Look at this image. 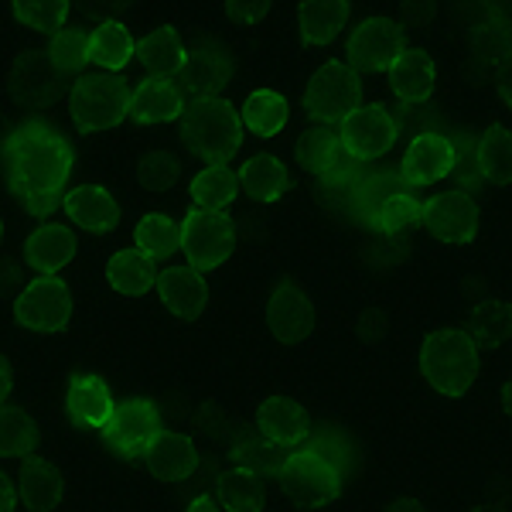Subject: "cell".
Wrapping results in <instances>:
<instances>
[{
	"mask_svg": "<svg viewBox=\"0 0 512 512\" xmlns=\"http://www.w3.org/2000/svg\"><path fill=\"white\" fill-rule=\"evenodd\" d=\"M4 171L7 188L18 198L38 192L65 195V181L76 171V154L52 123L24 120L4 140Z\"/></svg>",
	"mask_w": 512,
	"mask_h": 512,
	"instance_id": "obj_1",
	"label": "cell"
},
{
	"mask_svg": "<svg viewBox=\"0 0 512 512\" xmlns=\"http://www.w3.org/2000/svg\"><path fill=\"white\" fill-rule=\"evenodd\" d=\"M297 161H301V168L325 188L328 202H335L338 212L355 219V192H359V185L369 178L366 161H362L359 154H352L349 147L342 144V137L328 134V130H311V134H304L301 147H297Z\"/></svg>",
	"mask_w": 512,
	"mask_h": 512,
	"instance_id": "obj_2",
	"label": "cell"
},
{
	"mask_svg": "<svg viewBox=\"0 0 512 512\" xmlns=\"http://www.w3.org/2000/svg\"><path fill=\"white\" fill-rule=\"evenodd\" d=\"M427 198L403 171H373L355 192V219L369 233H407V226L424 222Z\"/></svg>",
	"mask_w": 512,
	"mask_h": 512,
	"instance_id": "obj_3",
	"label": "cell"
},
{
	"mask_svg": "<svg viewBox=\"0 0 512 512\" xmlns=\"http://www.w3.org/2000/svg\"><path fill=\"white\" fill-rule=\"evenodd\" d=\"M417 369L441 396H461L478 379V342L461 328H434L420 342Z\"/></svg>",
	"mask_w": 512,
	"mask_h": 512,
	"instance_id": "obj_4",
	"label": "cell"
},
{
	"mask_svg": "<svg viewBox=\"0 0 512 512\" xmlns=\"http://www.w3.org/2000/svg\"><path fill=\"white\" fill-rule=\"evenodd\" d=\"M181 137L195 154L222 161L243 144V113L226 96H192L181 113Z\"/></svg>",
	"mask_w": 512,
	"mask_h": 512,
	"instance_id": "obj_5",
	"label": "cell"
},
{
	"mask_svg": "<svg viewBox=\"0 0 512 512\" xmlns=\"http://www.w3.org/2000/svg\"><path fill=\"white\" fill-rule=\"evenodd\" d=\"M345 478L349 475L311 441L294 451H284V461H280V472H277V482L284 485V492L304 509L332 506L338 495H342Z\"/></svg>",
	"mask_w": 512,
	"mask_h": 512,
	"instance_id": "obj_6",
	"label": "cell"
},
{
	"mask_svg": "<svg viewBox=\"0 0 512 512\" xmlns=\"http://www.w3.org/2000/svg\"><path fill=\"white\" fill-rule=\"evenodd\" d=\"M72 123L82 134H103L120 127L123 117H130V89L120 76H82L69 93Z\"/></svg>",
	"mask_w": 512,
	"mask_h": 512,
	"instance_id": "obj_7",
	"label": "cell"
},
{
	"mask_svg": "<svg viewBox=\"0 0 512 512\" xmlns=\"http://www.w3.org/2000/svg\"><path fill=\"white\" fill-rule=\"evenodd\" d=\"M355 106H362V76L352 62L328 59L318 65L315 76L304 86V110H308L311 123H342Z\"/></svg>",
	"mask_w": 512,
	"mask_h": 512,
	"instance_id": "obj_8",
	"label": "cell"
},
{
	"mask_svg": "<svg viewBox=\"0 0 512 512\" xmlns=\"http://www.w3.org/2000/svg\"><path fill=\"white\" fill-rule=\"evenodd\" d=\"M14 321L35 335H62L72 321V291L59 274H38L14 297Z\"/></svg>",
	"mask_w": 512,
	"mask_h": 512,
	"instance_id": "obj_9",
	"label": "cell"
},
{
	"mask_svg": "<svg viewBox=\"0 0 512 512\" xmlns=\"http://www.w3.org/2000/svg\"><path fill=\"white\" fill-rule=\"evenodd\" d=\"M161 410L147 396H127L117 407V417L103 431L106 448L127 461H147L161 441Z\"/></svg>",
	"mask_w": 512,
	"mask_h": 512,
	"instance_id": "obj_10",
	"label": "cell"
},
{
	"mask_svg": "<svg viewBox=\"0 0 512 512\" xmlns=\"http://www.w3.org/2000/svg\"><path fill=\"white\" fill-rule=\"evenodd\" d=\"M236 243L233 219L226 212H198L192 209L181 219V250L198 270H216L229 260Z\"/></svg>",
	"mask_w": 512,
	"mask_h": 512,
	"instance_id": "obj_11",
	"label": "cell"
},
{
	"mask_svg": "<svg viewBox=\"0 0 512 512\" xmlns=\"http://www.w3.org/2000/svg\"><path fill=\"white\" fill-rule=\"evenodd\" d=\"M396 134H400V117H396L386 103H376V99L355 106L349 117L338 123L342 144L349 147L352 154H359L362 161L383 158L396 144Z\"/></svg>",
	"mask_w": 512,
	"mask_h": 512,
	"instance_id": "obj_12",
	"label": "cell"
},
{
	"mask_svg": "<svg viewBox=\"0 0 512 512\" xmlns=\"http://www.w3.org/2000/svg\"><path fill=\"white\" fill-rule=\"evenodd\" d=\"M407 52L403 28L390 18H366L349 35V62L362 72H393Z\"/></svg>",
	"mask_w": 512,
	"mask_h": 512,
	"instance_id": "obj_13",
	"label": "cell"
},
{
	"mask_svg": "<svg viewBox=\"0 0 512 512\" xmlns=\"http://www.w3.org/2000/svg\"><path fill=\"white\" fill-rule=\"evenodd\" d=\"M420 226H424L437 243L468 246L478 239L482 216H478V202L468 192H448V195L427 198L424 222H420Z\"/></svg>",
	"mask_w": 512,
	"mask_h": 512,
	"instance_id": "obj_14",
	"label": "cell"
},
{
	"mask_svg": "<svg viewBox=\"0 0 512 512\" xmlns=\"http://www.w3.org/2000/svg\"><path fill=\"white\" fill-rule=\"evenodd\" d=\"M117 396L113 386L96 373H76L65 383V414L72 424L89 427V431H106L117 417Z\"/></svg>",
	"mask_w": 512,
	"mask_h": 512,
	"instance_id": "obj_15",
	"label": "cell"
},
{
	"mask_svg": "<svg viewBox=\"0 0 512 512\" xmlns=\"http://www.w3.org/2000/svg\"><path fill=\"white\" fill-rule=\"evenodd\" d=\"M7 93L31 110L52 106L62 93V72L48 62V55L24 52L7 65Z\"/></svg>",
	"mask_w": 512,
	"mask_h": 512,
	"instance_id": "obj_16",
	"label": "cell"
},
{
	"mask_svg": "<svg viewBox=\"0 0 512 512\" xmlns=\"http://www.w3.org/2000/svg\"><path fill=\"white\" fill-rule=\"evenodd\" d=\"M256 431L280 451L301 448V444H308L311 434H315L311 431L308 410L287 393H274L260 403V410H256Z\"/></svg>",
	"mask_w": 512,
	"mask_h": 512,
	"instance_id": "obj_17",
	"label": "cell"
},
{
	"mask_svg": "<svg viewBox=\"0 0 512 512\" xmlns=\"http://www.w3.org/2000/svg\"><path fill=\"white\" fill-rule=\"evenodd\" d=\"M185 96H181L178 79L168 76H144L130 86V120L137 127H164L175 123L185 113Z\"/></svg>",
	"mask_w": 512,
	"mask_h": 512,
	"instance_id": "obj_18",
	"label": "cell"
},
{
	"mask_svg": "<svg viewBox=\"0 0 512 512\" xmlns=\"http://www.w3.org/2000/svg\"><path fill=\"white\" fill-rule=\"evenodd\" d=\"M233 72H236L233 52L226 45H219V41H198L192 52L185 55L178 79L195 96H222V89L229 86Z\"/></svg>",
	"mask_w": 512,
	"mask_h": 512,
	"instance_id": "obj_19",
	"label": "cell"
},
{
	"mask_svg": "<svg viewBox=\"0 0 512 512\" xmlns=\"http://www.w3.org/2000/svg\"><path fill=\"white\" fill-rule=\"evenodd\" d=\"M267 325L280 345H301L315 328V311L311 297L297 284H277L267 301Z\"/></svg>",
	"mask_w": 512,
	"mask_h": 512,
	"instance_id": "obj_20",
	"label": "cell"
},
{
	"mask_svg": "<svg viewBox=\"0 0 512 512\" xmlns=\"http://www.w3.org/2000/svg\"><path fill=\"white\" fill-rule=\"evenodd\" d=\"M454 171V140L448 134H417L410 137L407 151H403V175L414 181L417 188L437 185V181L451 178Z\"/></svg>",
	"mask_w": 512,
	"mask_h": 512,
	"instance_id": "obj_21",
	"label": "cell"
},
{
	"mask_svg": "<svg viewBox=\"0 0 512 512\" xmlns=\"http://www.w3.org/2000/svg\"><path fill=\"white\" fill-rule=\"evenodd\" d=\"M65 216H69L82 233H93V236H103V233H113L120 222V205H117V195L110 192L106 185H76L65 192Z\"/></svg>",
	"mask_w": 512,
	"mask_h": 512,
	"instance_id": "obj_22",
	"label": "cell"
},
{
	"mask_svg": "<svg viewBox=\"0 0 512 512\" xmlns=\"http://www.w3.org/2000/svg\"><path fill=\"white\" fill-rule=\"evenodd\" d=\"M79 239L62 222H38L24 239V260L38 270V274H59L76 260Z\"/></svg>",
	"mask_w": 512,
	"mask_h": 512,
	"instance_id": "obj_23",
	"label": "cell"
},
{
	"mask_svg": "<svg viewBox=\"0 0 512 512\" xmlns=\"http://www.w3.org/2000/svg\"><path fill=\"white\" fill-rule=\"evenodd\" d=\"M161 301L181 321H192L209 304V284H205V270L192 267V263H178L161 274Z\"/></svg>",
	"mask_w": 512,
	"mask_h": 512,
	"instance_id": "obj_24",
	"label": "cell"
},
{
	"mask_svg": "<svg viewBox=\"0 0 512 512\" xmlns=\"http://www.w3.org/2000/svg\"><path fill=\"white\" fill-rule=\"evenodd\" d=\"M147 468H151V475L164 485H185L188 478H195L198 468H202V451H198V444L188 434L168 431L154 444L151 458H147Z\"/></svg>",
	"mask_w": 512,
	"mask_h": 512,
	"instance_id": "obj_25",
	"label": "cell"
},
{
	"mask_svg": "<svg viewBox=\"0 0 512 512\" xmlns=\"http://www.w3.org/2000/svg\"><path fill=\"white\" fill-rule=\"evenodd\" d=\"M390 89L403 110L431 106L437 93V62L427 52H407L403 62L390 72Z\"/></svg>",
	"mask_w": 512,
	"mask_h": 512,
	"instance_id": "obj_26",
	"label": "cell"
},
{
	"mask_svg": "<svg viewBox=\"0 0 512 512\" xmlns=\"http://www.w3.org/2000/svg\"><path fill=\"white\" fill-rule=\"evenodd\" d=\"M280 461H284V451L274 448L260 431H243L229 441V451H226V465L229 472L236 475H246V478H267V475H277L280 472Z\"/></svg>",
	"mask_w": 512,
	"mask_h": 512,
	"instance_id": "obj_27",
	"label": "cell"
},
{
	"mask_svg": "<svg viewBox=\"0 0 512 512\" xmlns=\"http://www.w3.org/2000/svg\"><path fill=\"white\" fill-rule=\"evenodd\" d=\"M18 492L31 512H52L65 499V478L48 458H24L18 472Z\"/></svg>",
	"mask_w": 512,
	"mask_h": 512,
	"instance_id": "obj_28",
	"label": "cell"
},
{
	"mask_svg": "<svg viewBox=\"0 0 512 512\" xmlns=\"http://www.w3.org/2000/svg\"><path fill=\"white\" fill-rule=\"evenodd\" d=\"M239 192H243V188H239V171H233L222 161H212L192 178V185H188V202H192V209L198 212H226L239 198Z\"/></svg>",
	"mask_w": 512,
	"mask_h": 512,
	"instance_id": "obj_29",
	"label": "cell"
},
{
	"mask_svg": "<svg viewBox=\"0 0 512 512\" xmlns=\"http://www.w3.org/2000/svg\"><path fill=\"white\" fill-rule=\"evenodd\" d=\"M352 18V4L345 0H304L297 7V31L304 45H328L345 31Z\"/></svg>",
	"mask_w": 512,
	"mask_h": 512,
	"instance_id": "obj_30",
	"label": "cell"
},
{
	"mask_svg": "<svg viewBox=\"0 0 512 512\" xmlns=\"http://www.w3.org/2000/svg\"><path fill=\"white\" fill-rule=\"evenodd\" d=\"M106 284L117 294H147L151 287H161V274H158V260L144 256L140 250H117L106 260L103 270Z\"/></svg>",
	"mask_w": 512,
	"mask_h": 512,
	"instance_id": "obj_31",
	"label": "cell"
},
{
	"mask_svg": "<svg viewBox=\"0 0 512 512\" xmlns=\"http://www.w3.org/2000/svg\"><path fill=\"white\" fill-rule=\"evenodd\" d=\"M89 62L113 72H123L130 62H137V41L123 21H99L89 31Z\"/></svg>",
	"mask_w": 512,
	"mask_h": 512,
	"instance_id": "obj_32",
	"label": "cell"
},
{
	"mask_svg": "<svg viewBox=\"0 0 512 512\" xmlns=\"http://www.w3.org/2000/svg\"><path fill=\"white\" fill-rule=\"evenodd\" d=\"M287 164L277 154H253L239 164V188L243 195H250L260 205L280 202V195L287 192Z\"/></svg>",
	"mask_w": 512,
	"mask_h": 512,
	"instance_id": "obj_33",
	"label": "cell"
},
{
	"mask_svg": "<svg viewBox=\"0 0 512 512\" xmlns=\"http://www.w3.org/2000/svg\"><path fill=\"white\" fill-rule=\"evenodd\" d=\"M185 45L178 38V28L171 24H161V28L147 31L144 38L137 41V65L147 72V76H175L185 65Z\"/></svg>",
	"mask_w": 512,
	"mask_h": 512,
	"instance_id": "obj_34",
	"label": "cell"
},
{
	"mask_svg": "<svg viewBox=\"0 0 512 512\" xmlns=\"http://www.w3.org/2000/svg\"><path fill=\"white\" fill-rule=\"evenodd\" d=\"M239 113H243V127L260 140L284 134L287 120H291V106H287V99L270 86L253 89V93L246 96V103Z\"/></svg>",
	"mask_w": 512,
	"mask_h": 512,
	"instance_id": "obj_35",
	"label": "cell"
},
{
	"mask_svg": "<svg viewBox=\"0 0 512 512\" xmlns=\"http://www.w3.org/2000/svg\"><path fill=\"white\" fill-rule=\"evenodd\" d=\"M468 335L478 342V349H499L512 338V304L506 297H482L468 311Z\"/></svg>",
	"mask_w": 512,
	"mask_h": 512,
	"instance_id": "obj_36",
	"label": "cell"
},
{
	"mask_svg": "<svg viewBox=\"0 0 512 512\" xmlns=\"http://www.w3.org/2000/svg\"><path fill=\"white\" fill-rule=\"evenodd\" d=\"M134 243L151 260H164L181 246V222L164 216V212H147V216H140L134 229Z\"/></svg>",
	"mask_w": 512,
	"mask_h": 512,
	"instance_id": "obj_37",
	"label": "cell"
},
{
	"mask_svg": "<svg viewBox=\"0 0 512 512\" xmlns=\"http://www.w3.org/2000/svg\"><path fill=\"white\" fill-rule=\"evenodd\" d=\"M458 24L472 45L509 38V11L499 4H468L458 11Z\"/></svg>",
	"mask_w": 512,
	"mask_h": 512,
	"instance_id": "obj_38",
	"label": "cell"
},
{
	"mask_svg": "<svg viewBox=\"0 0 512 512\" xmlns=\"http://www.w3.org/2000/svg\"><path fill=\"white\" fill-rule=\"evenodd\" d=\"M209 495L219 502L222 512H260L263 509L260 482H256V478L229 472V468H226V475L216 478V485H212Z\"/></svg>",
	"mask_w": 512,
	"mask_h": 512,
	"instance_id": "obj_39",
	"label": "cell"
},
{
	"mask_svg": "<svg viewBox=\"0 0 512 512\" xmlns=\"http://www.w3.org/2000/svg\"><path fill=\"white\" fill-rule=\"evenodd\" d=\"M454 140V185H458V192H472V188L485 185V158H482V140L478 134H468V130H461V134H451Z\"/></svg>",
	"mask_w": 512,
	"mask_h": 512,
	"instance_id": "obj_40",
	"label": "cell"
},
{
	"mask_svg": "<svg viewBox=\"0 0 512 512\" xmlns=\"http://www.w3.org/2000/svg\"><path fill=\"white\" fill-rule=\"evenodd\" d=\"M482 158H485V178L492 185H509L512 181V130L502 123H492L482 134Z\"/></svg>",
	"mask_w": 512,
	"mask_h": 512,
	"instance_id": "obj_41",
	"label": "cell"
},
{
	"mask_svg": "<svg viewBox=\"0 0 512 512\" xmlns=\"http://www.w3.org/2000/svg\"><path fill=\"white\" fill-rule=\"evenodd\" d=\"M38 444V427L31 420L28 410L21 407H4V434H0V451H4L7 461H18V458H28Z\"/></svg>",
	"mask_w": 512,
	"mask_h": 512,
	"instance_id": "obj_42",
	"label": "cell"
},
{
	"mask_svg": "<svg viewBox=\"0 0 512 512\" xmlns=\"http://www.w3.org/2000/svg\"><path fill=\"white\" fill-rule=\"evenodd\" d=\"M45 55L62 76H76V72L86 69V62H89V38L76 28H65L59 35H52Z\"/></svg>",
	"mask_w": 512,
	"mask_h": 512,
	"instance_id": "obj_43",
	"label": "cell"
},
{
	"mask_svg": "<svg viewBox=\"0 0 512 512\" xmlns=\"http://www.w3.org/2000/svg\"><path fill=\"white\" fill-rule=\"evenodd\" d=\"M14 21L31 31H55L59 35L69 21V4H62V0H18Z\"/></svg>",
	"mask_w": 512,
	"mask_h": 512,
	"instance_id": "obj_44",
	"label": "cell"
},
{
	"mask_svg": "<svg viewBox=\"0 0 512 512\" xmlns=\"http://www.w3.org/2000/svg\"><path fill=\"white\" fill-rule=\"evenodd\" d=\"M137 178H140V185L151 188V192H171L181 178L178 154L161 151V147L158 151H147L144 158L137 161Z\"/></svg>",
	"mask_w": 512,
	"mask_h": 512,
	"instance_id": "obj_45",
	"label": "cell"
},
{
	"mask_svg": "<svg viewBox=\"0 0 512 512\" xmlns=\"http://www.w3.org/2000/svg\"><path fill=\"white\" fill-rule=\"evenodd\" d=\"M362 260L376 270H396L407 260V236L403 233H366L362 239Z\"/></svg>",
	"mask_w": 512,
	"mask_h": 512,
	"instance_id": "obj_46",
	"label": "cell"
},
{
	"mask_svg": "<svg viewBox=\"0 0 512 512\" xmlns=\"http://www.w3.org/2000/svg\"><path fill=\"white\" fill-rule=\"evenodd\" d=\"M311 444L325 451L328 458H332L345 475L352 472V465H355V437H352L349 431H345V427H338V424H325V427H321V431L311 434Z\"/></svg>",
	"mask_w": 512,
	"mask_h": 512,
	"instance_id": "obj_47",
	"label": "cell"
},
{
	"mask_svg": "<svg viewBox=\"0 0 512 512\" xmlns=\"http://www.w3.org/2000/svg\"><path fill=\"white\" fill-rule=\"evenodd\" d=\"M24 212H31V216H52L59 205H65V195H55V192H38V195H24L21 198Z\"/></svg>",
	"mask_w": 512,
	"mask_h": 512,
	"instance_id": "obj_48",
	"label": "cell"
},
{
	"mask_svg": "<svg viewBox=\"0 0 512 512\" xmlns=\"http://www.w3.org/2000/svg\"><path fill=\"white\" fill-rule=\"evenodd\" d=\"M492 79H495V96L502 99V103L512 110V48L506 55L499 59V65H495V72H492Z\"/></svg>",
	"mask_w": 512,
	"mask_h": 512,
	"instance_id": "obj_49",
	"label": "cell"
},
{
	"mask_svg": "<svg viewBox=\"0 0 512 512\" xmlns=\"http://www.w3.org/2000/svg\"><path fill=\"white\" fill-rule=\"evenodd\" d=\"M226 14L236 24H260L270 14V4H263V0L260 4H256V0L253 4H226Z\"/></svg>",
	"mask_w": 512,
	"mask_h": 512,
	"instance_id": "obj_50",
	"label": "cell"
},
{
	"mask_svg": "<svg viewBox=\"0 0 512 512\" xmlns=\"http://www.w3.org/2000/svg\"><path fill=\"white\" fill-rule=\"evenodd\" d=\"M495 400H499V410L506 417H512V373L509 376H502V383H499V393H495Z\"/></svg>",
	"mask_w": 512,
	"mask_h": 512,
	"instance_id": "obj_51",
	"label": "cell"
},
{
	"mask_svg": "<svg viewBox=\"0 0 512 512\" xmlns=\"http://www.w3.org/2000/svg\"><path fill=\"white\" fill-rule=\"evenodd\" d=\"M386 512H431L420 499H410V495H403V499H393Z\"/></svg>",
	"mask_w": 512,
	"mask_h": 512,
	"instance_id": "obj_52",
	"label": "cell"
},
{
	"mask_svg": "<svg viewBox=\"0 0 512 512\" xmlns=\"http://www.w3.org/2000/svg\"><path fill=\"white\" fill-rule=\"evenodd\" d=\"M431 14H434V7H427V4H407V7H403V18L414 21V24L431 21Z\"/></svg>",
	"mask_w": 512,
	"mask_h": 512,
	"instance_id": "obj_53",
	"label": "cell"
},
{
	"mask_svg": "<svg viewBox=\"0 0 512 512\" xmlns=\"http://www.w3.org/2000/svg\"><path fill=\"white\" fill-rule=\"evenodd\" d=\"M188 512H222V509H219V502L212 499L209 492H202V495H195V499L188 502Z\"/></svg>",
	"mask_w": 512,
	"mask_h": 512,
	"instance_id": "obj_54",
	"label": "cell"
},
{
	"mask_svg": "<svg viewBox=\"0 0 512 512\" xmlns=\"http://www.w3.org/2000/svg\"><path fill=\"white\" fill-rule=\"evenodd\" d=\"M18 499H21L18 482H14V478H4V512H14V502Z\"/></svg>",
	"mask_w": 512,
	"mask_h": 512,
	"instance_id": "obj_55",
	"label": "cell"
},
{
	"mask_svg": "<svg viewBox=\"0 0 512 512\" xmlns=\"http://www.w3.org/2000/svg\"><path fill=\"white\" fill-rule=\"evenodd\" d=\"M465 512H506V509H502L499 502H478V506L465 509Z\"/></svg>",
	"mask_w": 512,
	"mask_h": 512,
	"instance_id": "obj_56",
	"label": "cell"
},
{
	"mask_svg": "<svg viewBox=\"0 0 512 512\" xmlns=\"http://www.w3.org/2000/svg\"><path fill=\"white\" fill-rule=\"evenodd\" d=\"M11 390H14V386H11V362L4 359V400L11 396Z\"/></svg>",
	"mask_w": 512,
	"mask_h": 512,
	"instance_id": "obj_57",
	"label": "cell"
}]
</instances>
